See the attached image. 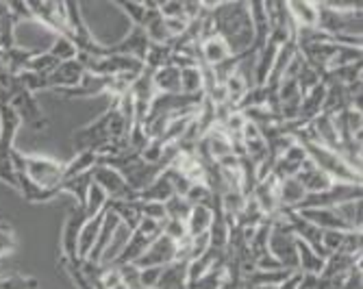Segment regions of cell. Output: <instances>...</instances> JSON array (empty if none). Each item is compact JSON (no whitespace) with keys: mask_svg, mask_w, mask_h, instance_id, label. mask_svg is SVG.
Segmentation results:
<instances>
[{"mask_svg":"<svg viewBox=\"0 0 363 289\" xmlns=\"http://www.w3.org/2000/svg\"><path fill=\"white\" fill-rule=\"evenodd\" d=\"M211 20L216 35L224 40L230 52H255L248 3H211Z\"/></svg>","mask_w":363,"mask_h":289,"instance_id":"6da1fadb","label":"cell"},{"mask_svg":"<svg viewBox=\"0 0 363 289\" xmlns=\"http://www.w3.org/2000/svg\"><path fill=\"white\" fill-rule=\"evenodd\" d=\"M130 124L124 120V115L120 113L116 101L111 103V107L103 113L98 115L94 122L77 128L72 133V144H74V150L77 152H83V150H98L101 146H105L107 142L111 140H124L126 133H128Z\"/></svg>","mask_w":363,"mask_h":289,"instance_id":"7a4b0ae2","label":"cell"},{"mask_svg":"<svg viewBox=\"0 0 363 289\" xmlns=\"http://www.w3.org/2000/svg\"><path fill=\"white\" fill-rule=\"evenodd\" d=\"M11 162L16 166L18 174H24L28 181H33L46 189H59L63 181V164L46 154H26L18 148L11 152Z\"/></svg>","mask_w":363,"mask_h":289,"instance_id":"3957f363","label":"cell"},{"mask_svg":"<svg viewBox=\"0 0 363 289\" xmlns=\"http://www.w3.org/2000/svg\"><path fill=\"white\" fill-rule=\"evenodd\" d=\"M309 157V162H313L328 178L333 183H348V185H361V170L354 168L352 162L326 146L320 144H301Z\"/></svg>","mask_w":363,"mask_h":289,"instance_id":"277c9868","label":"cell"},{"mask_svg":"<svg viewBox=\"0 0 363 289\" xmlns=\"http://www.w3.org/2000/svg\"><path fill=\"white\" fill-rule=\"evenodd\" d=\"M63 9H65V22H68V38L72 40L77 50L83 55L101 57L105 44L98 42L96 35L91 33V28L87 26V22L83 18L81 5L79 3H63Z\"/></svg>","mask_w":363,"mask_h":289,"instance_id":"5b68a950","label":"cell"},{"mask_svg":"<svg viewBox=\"0 0 363 289\" xmlns=\"http://www.w3.org/2000/svg\"><path fill=\"white\" fill-rule=\"evenodd\" d=\"M268 252L274 256V259L281 261L283 268L298 270V256H296V235L291 233L289 224L281 215L272 217V233H270Z\"/></svg>","mask_w":363,"mask_h":289,"instance_id":"8992f818","label":"cell"},{"mask_svg":"<svg viewBox=\"0 0 363 289\" xmlns=\"http://www.w3.org/2000/svg\"><path fill=\"white\" fill-rule=\"evenodd\" d=\"M363 191L361 185H348V183H333L326 191L320 194H307L305 200L296 207L294 211H303V209H335L344 203L361 200Z\"/></svg>","mask_w":363,"mask_h":289,"instance_id":"52a82bcc","label":"cell"},{"mask_svg":"<svg viewBox=\"0 0 363 289\" xmlns=\"http://www.w3.org/2000/svg\"><path fill=\"white\" fill-rule=\"evenodd\" d=\"M85 211L81 207H72L70 213L65 215V222L59 233V250H61V259L81 266V256H79V237H81V229L85 224Z\"/></svg>","mask_w":363,"mask_h":289,"instance_id":"ba28073f","label":"cell"},{"mask_svg":"<svg viewBox=\"0 0 363 289\" xmlns=\"http://www.w3.org/2000/svg\"><path fill=\"white\" fill-rule=\"evenodd\" d=\"M9 105H11L13 111L18 113L22 126L26 124V126L30 128V131L44 133V131H48V128H50V120H48L46 111L42 109V105L38 103V98H35L33 94H28V91L22 89V91H18V94L13 96Z\"/></svg>","mask_w":363,"mask_h":289,"instance_id":"9c48e42d","label":"cell"},{"mask_svg":"<svg viewBox=\"0 0 363 289\" xmlns=\"http://www.w3.org/2000/svg\"><path fill=\"white\" fill-rule=\"evenodd\" d=\"M91 181H94V185H98L105 191V196L109 200H133L135 198V191L130 189L126 178L118 170H113L105 164H96V168L91 170Z\"/></svg>","mask_w":363,"mask_h":289,"instance_id":"30bf717a","label":"cell"},{"mask_svg":"<svg viewBox=\"0 0 363 289\" xmlns=\"http://www.w3.org/2000/svg\"><path fill=\"white\" fill-rule=\"evenodd\" d=\"M148 46H150V42H148V38L144 33V28L130 26V30L120 42L103 46V55L101 57H130V59H138V61L144 63Z\"/></svg>","mask_w":363,"mask_h":289,"instance_id":"8fae6325","label":"cell"},{"mask_svg":"<svg viewBox=\"0 0 363 289\" xmlns=\"http://www.w3.org/2000/svg\"><path fill=\"white\" fill-rule=\"evenodd\" d=\"M30 20L40 22L52 35L68 38V22H65L63 3H28Z\"/></svg>","mask_w":363,"mask_h":289,"instance_id":"7c38bea8","label":"cell"},{"mask_svg":"<svg viewBox=\"0 0 363 289\" xmlns=\"http://www.w3.org/2000/svg\"><path fill=\"white\" fill-rule=\"evenodd\" d=\"M177 256H179V244L161 233L157 239L150 242L148 250L142 254V259L138 264H133V266L140 268V270H144V268H163V266L177 261Z\"/></svg>","mask_w":363,"mask_h":289,"instance_id":"4fadbf2b","label":"cell"},{"mask_svg":"<svg viewBox=\"0 0 363 289\" xmlns=\"http://www.w3.org/2000/svg\"><path fill=\"white\" fill-rule=\"evenodd\" d=\"M22 122L11 105H0V159H9L16 150V137Z\"/></svg>","mask_w":363,"mask_h":289,"instance_id":"5bb4252c","label":"cell"},{"mask_svg":"<svg viewBox=\"0 0 363 289\" xmlns=\"http://www.w3.org/2000/svg\"><path fill=\"white\" fill-rule=\"evenodd\" d=\"M85 79V68L79 59H70V61H61L57 70L48 76V85L50 91H63V89H74L77 85H81V81Z\"/></svg>","mask_w":363,"mask_h":289,"instance_id":"9a60e30c","label":"cell"},{"mask_svg":"<svg viewBox=\"0 0 363 289\" xmlns=\"http://www.w3.org/2000/svg\"><path fill=\"white\" fill-rule=\"evenodd\" d=\"M118 229H120L118 217L105 209L103 227H101V233H98V237H96V244H94V248H91L89 256L85 259L87 264H91V266H103L105 254H107V250H109V246H111V242H113V237H116Z\"/></svg>","mask_w":363,"mask_h":289,"instance_id":"2e32d148","label":"cell"},{"mask_svg":"<svg viewBox=\"0 0 363 289\" xmlns=\"http://www.w3.org/2000/svg\"><path fill=\"white\" fill-rule=\"evenodd\" d=\"M152 239H148L146 235H142L140 231H133L128 235V239L122 244L120 252L111 259V264H107L109 268H122V266H130V264H138L142 259V254L148 250Z\"/></svg>","mask_w":363,"mask_h":289,"instance_id":"e0dca14e","label":"cell"},{"mask_svg":"<svg viewBox=\"0 0 363 289\" xmlns=\"http://www.w3.org/2000/svg\"><path fill=\"white\" fill-rule=\"evenodd\" d=\"M305 162H307V152H305V148H303L298 142H296V144H291L281 157L274 159L272 174H274L279 181H283V178H287V176H296V174H298V170L303 168Z\"/></svg>","mask_w":363,"mask_h":289,"instance_id":"ac0fdd59","label":"cell"},{"mask_svg":"<svg viewBox=\"0 0 363 289\" xmlns=\"http://www.w3.org/2000/svg\"><path fill=\"white\" fill-rule=\"evenodd\" d=\"M248 11L252 24V50L257 55L270 38V16L266 3H248Z\"/></svg>","mask_w":363,"mask_h":289,"instance_id":"d6986e66","label":"cell"},{"mask_svg":"<svg viewBox=\"0 0 363 289\" xmlns=\"http://www.w3.org/2000/svg\"><path fill=\"white\" fill-rule=\"evenodd\" d=\"M105 209L118 217L120 227H126L128 233H133L144 217L142 215V203L138 198H133V200H109Z\"/></svg>","mask_w":363,"mask_h":289,"instance_id":"ffe728a7","label":"cell"},{"mask_svg":"<svg viewBox=\"0 0 363 289\" xmlns=\"http://www.w3.org/2000/svg\"><path fill=\"white\" fill-rule=\"evenodd\" d=\"M298 213L320 231H352L337 213V209H303Z\"/></svg>","mask_w":363,"mask_h":289,"instance_id":"44dd1931","label":"cell"},{"mask_svg":"<svg viewBox=\"0 0 363 289\" xmlns=\"http://www.w3.org/2000/svg\"><path fill=\"white\" fill-rule=\"evenodd\" d=\"M296 178H298V183L305 187L307 194H320V191H326L328 187L333 185L331 178H328L313 162H309V157H307V162L303 164V168L298 170V174H296Z\"/></svg>","mask_w":363,"mask_h":289,"instance_id":"7402d4cb","label":"cell"},{"mask_svg":"<svg viewBox=\"0 0 363 289\" xmlns=\"http://www.w3.org/2000/svg\"><path fill=\"white\" fill-rule=\"evenodd\" d=\"M296 256H298V272L311 276H320L324 272L326 256H322L318 250H313L309 244H305L298 237H296Z\"/></svg>","mask_w":363,"mask_h":289,"instance_id":"603a6c76","label":"cell"},{"mask_svg":"<svg viewBox=\"0 0 363 289\" xmlns=\"http://www.w3.org/2000/svg\"><path fill=\"white\" fill-rule=\"evenodd\" d=\"M187 268L189 261L177 259L168 266H163L157 289H187Z\"/></svg>","mask_w":363,"mask_h":289,"instance_id":"cb8c5ba5","label":"cell"},{"mask_svg":"<svg viewBox=\"0 0 363 289\" xmlns=\"http://www.w3.org/2000/svg\"><path fill=\"white\" fill-rule=\"evenodd\" d=\"M172 196H174V187L163 172L146 189H142L140 194H135V198L140 203H163V205H166Z\"/></svg>","mask_w":363,"mask_h":289,"instance_id":"d4e9b609","label":"cell"},{"mask_svg":"<svg viewBox=\"0 0 363 289\" xmlns=\"http://www.w3.org/2000/svg\"><path fill=\"white\" fill-rule=\"evenodd\" d=\"M18 191L20 196L26 200V203H33V205H44V203H50L55 200L61 191L59 189H46V187H40L33 181H28L24 174H18Z\"/></svg>","mask_w":363,"mask_h":289,"instance_id":"484cf974","label":"cell"},{"mask_svg":"<svg viewBox=\"0 0 363 289\" xmlns=\"http://www.w3.org/2000/svg\"><path fill=\"white\" fill-rule=\"evenodd\" d=\"M230 57H233V52L228 50V46L224 44L222 38L211 35L205 42H201V59H203L205 66L216 68V66H220V63H224L226 59H230Z\"/></svg>","mask_w":363,"mask_h":289,"instance_id":"4316f807","label":"cell"},{"mask_svg":"<svg viewBox=\"0 0 363 289\" xmlns=\"http://www.w3.org/2000/svg\"><path fill=\"white\" fill-rule=\"evenodd\" d=\"M307 196L305 187L296 176H287L279 183V205L281 209H296Z\"/></svg>","mask_w":363,"mask_h":289,"instance_id":"83f0119b","label":"cell"},{"mask_svg":"<svg viewBox=\"0 0 363 289\" xmlns=\"http://www.w3.org/2000/svg\"><path fill=\"white\" fill-rule=\"evenodd\" d=\"M103 220H105V211H101L98 215L85 220L83 229H81V237H79V256H81V261H85L87 256H89V252H91V248L96 244V237H98V233H101Z\"/></svg>","mask_w":363,"mask_h":289,"instance_id":"f1b7e54d","label":"cell"},{"mask_svg":"<svg viewBox=\"0 0 363 289\" xmlns=\"http://www.w3.org/2000/svg\"><path fill=\"white\" fill-rule=\"evenodd\" d=\"M211 222H213V209L211 207H205V205L191 207V211H189V215L185 220L189 237L207 235L209 229H211Z\"/></svg>","mask_w":363,"mask_h":289,"instance_id":"f546056e","label":"cell"},{"mask_svg":"<svg viewBox=\"0 0 363 289\" xmlns=\"http://www.w3.org/2000/svg\"><path fill=\"white\" fill-rule=\"evenodd\" d=\"M152 85L157 94H181V70L170 66H163L152 70Z\"/></svg>","mask_w":363,"mask_h":289,"instance_id":"4dcf8cb0","label":"cell"},{"mask_svg":"<svg viewBox=\"0 0 363 289\" xmlns=\"http://www.w3.org/2000/svg\"><path fill=\"white\" fill-rule=\"evenodd\" d=\"M287 11L296 28H318V5L315 3H287Z\"/></svg>","mask_w":363,"mask_h":289,"instance_id":"1f68e13d","label":"cell"},{"mask_svg":"<svg viewBox=\"0 0 363 289\" xmlns=\"http://www.w3.org/2000/svg\"><path fill=\"white\" fill-rule=\"evenodd\" d=\"M98 164V154L94 150H83V152H77L72 157V162L63 164V181H68L77 174H85V172H91ZM61 181V183H63Z\"/></svg>","mask_w":363,"mask_h":289,"instance_id":"d6a6232c","label":"cell"},{"mask_svg":"<svg viewBox=\"0 0 363 289\" xmlns=\"http://www.w3.org/2000/svg\"><path fill=\"white\" fill-rule=\"evenodd\" d=\"M94 185L91 181V172H85V174H77L68 181L61 183V194L63 191H68V194H72L77 198V207H85V200H87V191L89 187Z\"/></svg>","mask_w":363,"mask_h":289,"instance_id":"836d02e7","label":"cell"},{"mask_svg":"<svg viewBox=\"0 0 363 289\" xmlns=\"http://www.w3.org/2000/svg\"><path fill=\"white\" fill-rule=\"evenodd\" d=\"M113 5L128 18L130 26L144 28V22L150 11V3H130V0H113Z\"/></svg>","mask_w":363,"mask_h":289,"instance_id":"e575fe53","label":"cell"},{"mask_svg":"<svg viewBox=\"0 0 363 289\" xmlns=\"http://www.w3.org/2000/svg\"><path fill=\"white\" fill-rule=\"evenodd\" d=\"M226 276H228V270H226V264H222V266H216L213 270H209L207 274H203L201 278L187 283V289H220L222 283L226 280Z\"/></svg>","mask_w":363,"mask_h":289,"instance_id":"d590c367","label":"cell"},{"mask_svg":"<svg viewBox=\"0 0 363 289\" xmlns=\"http://www.w3.org/2000/svg\"><path fill=\"white\" fill-rule=\"evenodd\" d=\"M181 94H185V96H205L203 94V72H201V66L181 70Z\"/></svg>","mask_w":363,"mask_h":289,"instance_id":"8d00e7d4","label":"cell"},{"mask_svg":"<svg viewBox=\"0 0 363 289\" xmlns=\"http://www.w3.org/2000/svg\"><path fill=\"white\" fill-rule=\"evenodd\" d=\"M213 196H216V191H213L207 183H191L189 189H187V194H185L183 198H185L191 207H198V205L211 207Z\"/></svg>","mask_w":363,"mask_h":289,"instance_id":"74e56055","label":"cell"},{"mask_svg":"<svg viewBox=\"0 0 363 289\" xmlns=\"http://www.w3.org/2000/svg\"><path fill=\"white\" fill-rule=\"evenodd\" d=\"M59 66V61L48 52V50H35V55H33V59L28 61L26 70H33L38 74H44V76H50Z\"/></svg>","mask_w":363,"mask_h":289,"instance_id":"f35d334b","label":"cell"},{"mask_svg":"<svg viewBox=\"0 0 363 289\" xmlns=\"http://www.w3.org/2000/svg\"><path fill=\"white\" fill-rule=\"evenodd\" d=\"M16 76H18L20 87H22L24 91L33 94V96L40 94V91L50 89V85H48V76L38 74V72H33V70H24V72H20V74H16Z\"/></svg>","mask_w":363,"mask_h":289,"instance_id":"ab89813d","label":"cell"},{"mask_svg":"<svg viewBox=\"0 0 363 289\" xmlns=\"http://www.w3.org/2000/svg\"><path fill=\"white\" fill-rule=\"evenodd\" d=\"M48 52L61 63V61H70V59H77V55H79V50H77V46L72 44V40L70 38H65V35H55V40H52V44H50V48H48Z\"/></svg>","mask_w":363,"mask_h":289,"instance_id":"60d3db41","label":"cell"},{"mask_svg":"<svg viewBox=\"0 0 363 289\" xmlns=\"http://www.w3.org/2000/svg\"><path fill=\"white\" fill-rule=\"evenodd\" d=\"M107 203H109V198L105 196V191H103L101 187H98V185H91L89 191H87L85 207H83L85 217H94V215H98L101 211H105Z\"/></svg>","mask_w":363,"mask_h":289,"instance_id":"b9f144b4","label":"cell"},{"mask_svg":"<svg viewBox=\"0 0 363 289\" xmlns=\"http://www.w3.org/2000/svg\"><path fill=\"white\" fill-rule=\"evenodd\" d=\"M0 289H40V280L35 276L11 272L0 276Z\"/></svg>","mask_w":363,"mask_h":289,"instance_id":"7bdbcfd3","label":"cell"},{"mask_svg":"<svg viewBox=\"0 0 363 289\" xmlns=\"http://www.w3.org/2000/svg\"><path fill=\"white\" fill-rule=\"evenodd\" d=\"M18 250V235L9 222H0V259Z\"/></svg>","mask_w":363,"mask_h":289,"instance_id":"ee69618b","label":"cell"},{"mask_svg":"<svg viewBox=\"0 0 363 289\" xmlns=\"http://www.w3.org/2000/svg\"><path fill=\"white\" fill-rule=\"evenodd\" d=\"M161 233L166 235V237H170L172 242H177V244L189 237V233H187V224H185L183 220H170V217L161 224Z\"/></svg>","mask_w":363,"mask_h":289,"instance_id":"f6af8a7d","label":"cell"},{"mask_svg":"<svg viewBox=\"0 0 363 289\" xmlns=\"http://www.w3.org/2000/svg\"><path fill=\"white\" fill-rule=\"evenodd\" d=\"M189 211H191V205L183 198V196H172L168 203H166V215L170 217V220H187V215H189Z\"/></svg>","mask_w":363,"mask_h":289,"instance_id":"bcb514c9","label":"cell"},{"mask_svg":"<svg viewBox=\"0 0 363 289\" xmlns=\"http://www.w3.org/2000/svg\"><path fill=\"white\" fill-rule=\"evenodd\" d=\"M0 181L18 191V172H16L11 157L9 159H0Z\"/></svg>","mask_w":363,"mask_h":289,"instance_id":"7dc6e473","label":"cell"},{"mask_svg":"<svg viewBox=\"0 0 363 289\" xmlns=\"http://www.w3.org/2000/svg\"><path fill=\"white\" fill-rule=\"evenodd\" d=\"M142 215L148 217V220H155V222H166L168 215H166V205L163 203H142Z\"/></svg>","mask_w":363,"mask_h":289,"instance_id":"c3c4849f","label":"cell"},{"mask_svg":"<svg viewBox=\"0 0 363 289\" xmlns=\"http://www.w3.org/2000/svg\"><path fill=\"white\" fill-rule=\"evenodd\" d=\"M340 289H363V272H361V266H354L344 276V283H342Z\"/></svg>","mask_w":363,"mask_h":289,"instance_id":"681fc988","label":"cell"},{"mask_svg":"<svg viewBox=\"0 0 363 289\" xmlns=\"http://www.w3.org/2000/svg\"><path fill=\"white\" fill-rule=\"evenodd\" d=\"M140 231L142 235H146L148 239H157L161 235V222H155V220H148V217H142L140 227L135 229Z\"/></svg>","mask_w":363,"mask_h":289,"instance_id":"f907efd6","label":"cell"},{"mask_svg":"<svg viewBox=\"0 0 363 289\" xmlns=\"http://www.w3.org/2000/svg\"><path fill=\"white\" fill-rule=\"evenodd\" d=\"M303 272H298V270H294L291 274H289V278H285L281 285H277L279 289H301V283H303Z\"/></svg>","mask_w":363,"mask_h":289,"instance_id":"816d5d0a","label":"cell"},{"mask_svg":"<svg viewBox=\"0 0 363 289\" xmlns=\"http://www.w3.org/2000/svg\"><path fill=\"white\" fill-rule=\"evenodd\" d=\"M9 16V3H0V22Z\"/></svg>","mask_w":363,"mask_h":289,"instance_id":"f5cc1de1","label":"cell"},{"mask_svg":"<svg viewBox=\"0 0 363 289\" xmlns=\"http://www.w3.org/2000/svg\"><path fill=\"white\" fill-rule=\"evenodd\" d=\"M113 289H133V287H128V285H126V283L122 280V283H120V285H116Z\"/></svg>","mask_w":363,"mask_h":289,"instance_id":"db71d44e","label":"cell"}]
</instances>
